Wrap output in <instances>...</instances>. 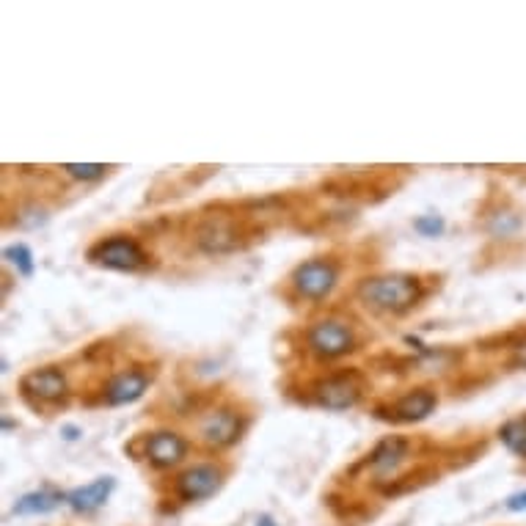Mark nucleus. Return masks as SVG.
<instances>
[{
	"mask_svg": "<svg viewBox=\"0 0 526 526\" xmlns=\"http://www.w3.org/2000/svg\"><path fill=\"white\" fill-rule=\"evenodd\" d=\"M359 298L364 306L383 315H403L419 303L422 298V281L408 273H388L364 279L359 284Z\"/></svg>",
	"mask_w": 526,
	"mask_h": 526,
	"instance_id": "f257e3e1",
	"label": "nucleus"
},
{
	"mask_svg": "<svg viewBox=\"0 0 526 526\" xmlns=\"http://www.w3.org/2000/svg\"><path fill=\"white\" fill-rule=\"evenodd\" d=\"M89 262H92V265L108 268V271H127V273H133V271H141L147 265V254H144V248L133 237L116 235V237L100 240L89 251Z\"/></svg>",
	"mask_w": 526,
	"mask_h": 526,
	"instance_id": "f03ea898",
	"label": "nucleus"
},
{
	"mask_svg": "<svg viewBox=\"0 0 526 526\" xmlns=\"http://www.w3.org/2000/svg\"><path fill=\"white\" fill-rule=\"evenodd\" d=\"M315 400L328 411H347L361 400V375L359 372H339L315 383Z\"/></svg>",
	"mask_w": 526,
	"mask_h": 526,
	"instance_id": "7ed1b4c3",
	"label": "nucleus"
},
{
	"mask_svg": "<svg viewBox=\"0 0 526 526\" xmlns=\"http://www.w3.org/2000/svg\"><path fill=\"white\" fill-rule=\"evenodd\" d=\"M309 342L312 353L323 356V359H339L350 350H356V334L347 323H339V320H320L309 328Z\"/></svg>",
	"mask_w": 526,
	"mask_h": 526,
	"instance_id": "20e7f679",
	"label": "nucleus"
},
{
	"mask_svg": "<svg viewBox=\"0 0 526 526\" xmlns=\"http://www.w3.org/2000/svg\"><path fill=\"white\" fill-rule=\"evenodd\" d=\"M336 279H339V268L331 259H312V262L298 265L290 281H292L298 295L320 300L336 287Z\"/></svg>",
	"mask_w": 526,
	"mask_h": 526,
	"instance_id": "39448f33",
	"label": "nucleus"
},
{
	"mask_svg": "<svg viewBox=\"0 0 526 526\" xmlns=\"http://www.w3.org/2000/svg\"><path fill=\"white\" fill-rule=\"evenodd\" d=\"M20 388L28 400H39V403H58L67 397V378L56 370V367H45V370H33L20 380Z\"/></svg>",
	"mask_w": 526,
	"mask_h": 526,
	"instance_id": "423d86ee",
	"label": "nucleus"
},
{
	"mask_svg": "<svg viewBox=\"0 0 526 526\" xmlns=\"http://www.w3.org/2000/svg\"><path fill=\"white\" fill-rule=\"evenodd\" d=\"M221 482H224V471L221 468L212 466V463H201V466H193L185 474H180L177 494L185 502H199V499L212 496L218 488H221Z\"/></svg>",
	"mask_w": 526,
	"mask_h": 526,
	"instance_id": "0eeeda50",
	"label": "nucleus"
},
{
	"mask_svg": "<svg viewBox=\"0 0 526 526\" xmlns=\"http://www.w3.org/2000/svg\"><path fill=\"white\" fill-rule=\"evenodd\" d=\"M199 432H201L204 441L212 444V447H229L240 438L243 424H240V416L232 408H215L199 422Z\"/></svg>",
	"mask_w": 526,
	"mask_h": 526,
	"instance_id": "6e6552de",
	"label": "nucleus"
},
{
	"mask_svg": "<svg viewBox=\"0 0 526 526\" xmlns=\"http://www.w3.org/2000/svg\"><path fill=\"white\" fill-rule=\"evenodd\" d=\"M438 406V397L435 391L430 388H416V391H408L403 394L400 400H394L388 408H386V419H394V422H422L427 419Z\"/></svg>",
	"mask_w": 526,
	"mask_h": 526,
	"instance_id": "1a4fd4ad",
	"label": "nucleus"
},
{
	"mask_svg": "<svg viewBox=\"0 0 526 526\" xmlns=\"http://www.w3.org/2000/svg\"><path fill=\"white\" fill-rule=\"evenodd\" d=\"M188 452V441L177 432H168V430H160L155 435L147 438V458L149 463H155L157 468H168V466H177Z\"/></svg>",
	"mask_w": 526,
	"mask_h": 526,
	"instance_id": "9d476101",
	"label": "nucleus"
},
{
	"mask_svg": "<svg viewBox=\"0 0 526 526\" xmlns=\"http://www.w3.org/2000/svg\"><path fill=\"white\" fill-rule=\"evenodd\" d=\"M152 383V375L144 370H127L121 375H116L108 386H105V403L108 406H127L136 403L141 394L147 391V386Z\"/></svg>",
	"mask_w": 526,
	"mask_h": 526,
	"instance_id": "9b49d317",
	"label": "nucleus"
},
{
	"mask_svg": "<svg viewBox=\"0 0 526 526\" xmlns=\"http://www.w3.org/2000/svg\"><path fill=\"white\" fill-rule=\"evenodd\" d=\"M199 245L210 254H224L237 248V229L224 221V218H212L199 232Z\"/></svg>",
	"mask_w": 526,
	"mask_h": 526,
	"instance_id": "f8f14e48",
	"label": "nucleus"
},
{
	"mask_svg": "<svg viewBox=\"0 0 526 526\" xmlns=\"http://www.w3.org/2000/svg\"><path fill=\"white\" fill-rule=\"evenodd\" d=\"M113 491V479L111 477H103V479H94L92 486H85V488H77L69 494V504L80 513H89V510H97L108 502Z\"/></svg>",
	"mask_w": 526,
	"mask_h": 526,
	"instance_id": "ddd939ff",
	"label": "nucleus"
},
{
	"mask_svg": "<svg viewBox=\"0 0 526 526\" xmlns=\"http://www.w3.org/2000/svg\"><path fill=\"white\" fill-rule=\"evenodd\" d=\"M406 452H408V441L406 438H386V441H380L378 444V450L370 455L372 458V468L378 471V474H386V471H394L400 463H403V458H406Z\"/></svg>",
	"mask_w": 526,
	"mask_h": 526,
	"instance_id": "4468645a",
	"label": "nucleus"
},
{
	"mask_svg": "<svg viewBox=\"0 0 526 526\" xmlns=\"http://www.w3.org/2000/svg\"><path fill=\"white\" fill-rule=\"evenodd\" d=\"M499 438L513 455L526 458V416H518V419H510L507 424H502Z\"/></svg>",
	"mask_w": 526,
	"mask_h": 526,
	"instance_id": "2eb2a0df",
	"label": "nucleus"
},
{
	"mask_svg": "<svg viewBox=\"0 0 526 526\" xmlns=\"http://www.w3.org/2000/svg\"><path fill=\"white\" fill-rule=\"evenodd\" d=\"M58 502H61V496H58V494H53V491H36V494L22 496V499L17 502L14 513H20V515L50 513V510H56V507H58Z\"/></svg>",
	"mask_w": 526,
	"mask_h": 526,
	"instance_id": "dca6fc26",
	"label": "nucleus"
},
{
	"mask_svg": "<svg viewBox=\"0 0 526 526\" xmlns=\"http://www.w3.org/2000/svg\"><path fill=\"white\" fill-rule=\"evenodd\" d=\"M4 256L12 262V265H17V268H20V273H22V276H31V273H33V262H31V251H28V245H12V248H6V251H4Z\"/></svg>",
	"mask_w": 526,
	"mask_h": 526,
	"instance_id": "f3484780",
	"label": "nucleus"
},
{
	"mask_svg": "<svg viewBox=\"0 0 526 526\" xmlns=\"http://www.w3.org/2000/svg\"><path fill=\"white\" fill-rule=\"evenodd\" d=\"M64 171L75 180H100L108 168L105 165H64Z\"/></svg>",
	"mask_w": 526,
	"mask_h": 526,
	"instance_id": "a211bd4d",
	"label": "nucleus"
},
{
	"mask_svg": "<svg viewBox=\"0 0 526 526\" xmlns=\"http://www.w3.org/2000/svg\"><path fill=\"white\" fill-rule=\"evenodd\" d=\"M416 227V232H422V235H438V232H441L444 229V221H441V218H419V221L414 224Z\"/></svg>",
	"mask_w": 526,
	"mask_h": 526,
	"instance_id": "6ab92c4d",
	"label": "nucleus"
},
{
	"mask_svg": "<svg viewBox=\"0 0 526 526\" xmlns=\"http://www.w3.org/2000/svg\"><path fill=\"white\" fill-rule=\"evenodd\" d=\"M515 367H526V339L521 344H515Z\"/></svg>",
	"mask_w": 526,
	"mask_h": 526,
	"instance_id": "aec40b11",
	"label": "nucleus"
},
{
	"mask_svg": "<svg viewBox=\"0 0 526 526\" xmlns=\"http://www.w3.org/2000/svg\"><path fill=\"white\" fill-rule=\"evenodd\" d=\"M507 507H510V510H523V507H526V494L513 496V499L507 502Z\"/></svg>",
	"mask_w": 526,
	"mask_h": 526,
	"instance_id": "412c9836",
	"label": "nucleus"
},
{
	"mask_svg": "<svg viewBox=\"0 0 526 526\" xmlns=\"http://www.w3.org/2000/svg\"><path fill=\"white\" fill-rule=\"evenodd\" d=\"M259 526H276V523H273L271 518H262V521H259Z\"/></svg>",
	"mask_w": 526,
	"mask_h": 526,
	"instance_id": "4be33fe9",
	"label": "nucleus"
}]
</instances>
